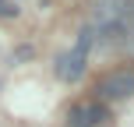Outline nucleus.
I'll list each match as a JSON object with an SVG mask.
<instances>
[{
  "mask_svg": "<svg viewBox=\"0 0 134 127\" xmlns=\"http://www.w3.org/2000/svg\"><path fill=\"white\" fill-rule=\"evenodd\" d=\"M88 25L102 35V42L106 35H124L127 28H134V0H95Z\"/></svg>",
  "mask_w": 134,
  "mask_h": 127,
  "instance_id": "nucleus-1",
  "label": "nucleus"
},
{
  "mask_svg": "<svg viewBox=\"0 0 134 127\" xmlns=\"http://www.w3.org/2000/svg\"><path fill=\"white\" fill-rule=\"evenodd\" d=\"M95 95L102 102H120L134 95V67H116L95 81Z\"/></svg>",
  "mask_w": 134,
  "mask_h": 127,
  "instance_id": "nucleus-2",
  "label": "nucleus"
},
{
  "mask_svg": "<svg viewBox=\"0 0 134 127\" xmlns=\"http://www.w3.org/2000/svg\"><path fill=\"white\" fill-rule=\"evenodd\" d=\"M85 71H88V53H85V49H78V46L64 49V53L53 60V74H57L60 81H67V85L81 81V78H85Z\"/></svg>",
  "mask_w": 134,
  "mask_h": 127,
  "instance_id": "nucleus-3",
  "label": "nucleus"
},
{
  "mask_svg": "<svg viewBox=\"0 0 134 127\" xmlns=\"http://www.w3.org/2000/svg\"><path fill=\"white\" fill-rule=\"evenodd\" d=\"M67 127H92L85 106H71V113H67Z\"/></svg>",
  "mask_w": 134,
  "mask_h": 127,
  "instance_id": "nucleus-4",
  "label": "nucleus"
},
{
  "mask_svg": "<svg viewBox=\"0 0 134 127\" xmlns=\"http://www.w3.org/2000/svg\"><path fill=\"white\" fill-rule=\"evenodd\" d=\"M0 14H4V18H18V4H7V0H0Z\"/></svg>",
  "mask_w": 134,
  "mask_h": 127,
  "instance_id": "nucleus-5",
  "label": "nucleus"
}]
</instances>
